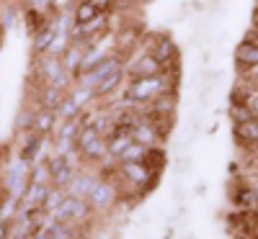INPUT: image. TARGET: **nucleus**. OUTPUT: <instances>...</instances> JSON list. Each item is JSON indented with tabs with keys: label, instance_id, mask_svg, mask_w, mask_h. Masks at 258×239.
I'll return each mask as SVG.
<instances>
[{
	"label": "nucleus",
	"instance_id": "nucleus-1",
	"mask_svg": "<svg viewBox=\"0 0 258 239\" xmlns=\"http://www.w3.org/2000/svg\"><path fill=\"white\" fill-rule=\"evenodd\" d=\"M173 72H178V70L158 72V75H145V77H129L121 103L140 105V103L155 100L158 95H163V93H168V90H176V88H173Z\"/></svg>",
	"mask_w": 258,
	"mask_h": 239
},
{
	"label": "nucleus",
	"instance_id": "nucleus-2",
	"mask_svg": "<svg viewBox=\"0 0 258 239\" xmlns=\"http://www.w3.org/2000/svg\"><path fill=\"white\" fill-rule=\"evenodd\" d=\"M126 67V59L119 54V52H114L111 57H106L101 64H96V67L91 70V72H85V75H80L75 82H80V85H85V88H91V90H96L98 85L109 77L111 72H116V70H124Z\"/></svg>",
	"mask_w": 258,
	"mask_h": 239
},
{
	"label": "nucleus",
	"instance_id": "nucleus-3",
	"mask_svg": "<svg viewBox=\"0 0 258 239\" xmlns=\"http://www.w3.org/2000/svg\"><path fill=\"white\" fill-rule=\"evenodd\" d=\"M88 203H91L93 213H109L119 203V190H116L114 180L111 178H98L96 188L88 195Z\"/></svg>",
	"mask_w": 258,
	"mask_h": 239
},
{
	"label": "nucleus",
	"instance_id": "nucleus-4",
	"mask_svg": "<svg viewBox=\"0 0 258 239\" xmlns=\"http://www.w3.org/2000/svg\"><path fill=\"white\" fill-rule=\"evenodd\" d=\"M91 213H93V208L85 198H73V195H68V198L62 201V206L57 211H52L49 216L59 224H80V221L88 219Z\"/></svg>",
	"mask_w": 258,
	"mask_h": 239
},
{
	"label": "nucleus",
	"instance_id": "nucleus-5",
	"mask_svg": "<svg viewBox=\"0 0 258 239\" xmlns=\"http://www.w3.org/2000/svg\"><path fill=\"white\" fill-rule=\"evenodd\" d=\"M153 57L155 62L160 64V70L163 72H170V70H178V44L170 36H160L155 39V44H153Z\"/></svg>",
	"mask_w": 258,
	"mask_h": 239
},
{
	"label": "nucleus",
	"instance_id": "nucleus-6",
	"mask_svg": "<svg viewBox=\"0 0 258 239\" xmlns=\"http://www.w3.org/2000/svg\"><path fill=\"white\" fill-rule=\"evenodd\" d=\"M29 175H31V162H26V160H16V162H11V167H8V195H13V198H21V195L26 193V188H29Z\"/></svg>",
	"mask_w": 258,
	"mask_h": 239
},
{
	"label": "nucleus",
	"instance_id": "nucleus-7",
	"mask_svg": "<svg viewBox=\"0 0 258 239\" xmlns=\"http://www.w3.org/2000/svg\"><path fill=\"white\" fill-rule=\"evenodd\" d=\"M64 72L62 67V57H52V54H44V57H36V80L41 85H54Z\"/></svg>",
	"mask_w": 258,
	"mask_h": 239
},
{
	"label": "nucleus",
	"instance_id": "nucleus-8",
	"mask_svg": "<svg viewBox=\"0 0 258 239\" xmlns=\"http://www.w3.org/2000/svg\"><path fill=\"white\" fill-rule=\"evenodd\" d=\"M232 57H235V64H238L243 72H248V70L258 67V44H255V41L243 39V41H238Z\"/></svg>",
	"mask_w": 258,
	"mask_h": 239
},
{
	"label": "nucleus",
	"instance_id": "nucleus-9",
	"mask_svg": "<svg viewBox=\"0 0 258 239\" xmlns=\"http://www.w3.org/2000/svg\"><path fill=\"white\" fill-rule=\"evenodd\" d=\"M132 139L137 142V144H145L147 149H153V147H160V134H158V129H155V124L150 121V118H140L137 121V126L132 129Z\"/></svg>",
	"mask_w": 258,
	"mask_h": 239
},
{
	"label": "nucleus",
	"instance_id": "nucleus-10",
	"mask_svg": "<svg viewBox=\"0 0 258 239\" xmlns=\"http://www.w3.org/2000/svg\"><path fill=\"white\" fill-rule=\"evenodd\" d=\"M158 72H163V70H160V64L155 62L153 52H142L135 62H129V67H126L129 77H145V75H158Z\"/></svg>",
	"mask_w": 258,
	"mask_h": 239
},
{
	"label": "nucleus",
	"instance_id": "nucleus-11",
	"mask_svg": "<svg viewBox=\"0 0 258 239\" xmlns=\"http://www.w3.org/2000/svg\"><path fill=\"white\" fill-rule=\"evenodd\" d=\"M96 183H98V178L91 175V172H75V178L70 180V185L64 190H68V195H73V198H85L88 201V195L96 188Z\"/></svg>",
	"mask_w": 258,
	"mask_h": 239
},
{
	"label": "nucleus",
	"instance_id": "nucleus-12",
	"mask_svg": "<svg viewBox=\"0 0 258 239\" xmlns=\"http://www.w3.org/2000/svg\"><path fill=\"white\" fill-rule=\"evenodd\" d=\"M47 190H49V185H36V183H29L26 193L18 198V206H21V211H24V213H31V211L41 208V203H44V195H47Z\"/></svg>",
	"mask_w": 258,
	"mask_h": 239
},
{
	"label": "nucleus",
	"instance_id": "nucleus-13",
	"mask_svg": "<svg viewBox=\"0 0 258 239\" xmlns=\"http://www.w3.org/2000/svg\"><path fill=\"white\" fill-rule=\"evenodd\" d=\"M119 172L129 180V185H147L153 180V172L145 167V162H119Z\"/></svg>",
	"mask_w": 258,
	"mask_h": 239
},
{
	"label": "nucleus",
	"instance_id": "nucleus-14",
	"mask_svg": "<svg viewBox=\"0 0 258 239\" xmlns=\"http://www.w3.org/2000/svg\"><path fill=\"white\" fill-rule=\"evenodd\" d=\"M85 52H88V47H85L83 41H73V44L68 47V52L62 54V67L68 70L75 80H78V72H80V64H83Z\"/></svg>",
	"mask_w": 258,
	"mask_h": 239
},
{
	"label": "nucleus",
	"instance_id": "nucleus-15",
	"mask_svg": "<svg viewBox=\"0 0 258 239\" xmlns=\"http://www.w3.org/2000/svg\"><path fill=\"white\" fill-rule=\"evenodd\" d=\"M232 137H235V142L243 144V147L258 149V118L245 121V124H235L232 126Z\"/></svg>",
	"mask_w": 258,
	"mask_h": 239
},
{
	"label": "nucleus",
	"instance_id": "nucleus-16",
	"mask_svg": "<svg viewBox=\"0 0 258 239\" xmlns=\"http://www.w3.org/2000/svg\"><path fill=\"white\" fill-rule=\"evenodd\" d=\"M54 24H52V18H49V24L44 26V29H41L39 34H34L31 39V54L34 57H44L47 52H49V47H52V41H54Z\"/></svg>",
	"mask_w": 258,
	"mask_h": 239
},
{
	"label": "nucleus",
	"instance_id": "nucleus-17",
	"mask_svg": "<svg viewBox=\"0 0 258 239\" xmlns=\"http://www.w3.org/2000/svg\"><path fill=\"white\" fill-rule=\"evenodd\" d=\"M64 90H59V88H54V85H41V90H39V105L41 108H47V111H59V105H62V100H64Z\"/></svg>",
	"mask_w": 258,
	"mask_h": 239
},
{
	"label": "nucleus",
	"instance_id": "nucleus-18",
	"mask_svg": "<svg viewBox=\"0 0 258 239\" xmlns=\"http://www.w3.org/2000/svg\"><path fill=\"white\" fill-rule=\"evenodd\" d=\"M124 77H126V67L124 70H116V72H111L109 77H106L98 88L93 90V95H96V100H103V98H109V95H114L119 88H121V82H124Z\"/></svg>",
	"mask_w": 258,
	"mask_h": 239
},
{
	"label": "nucleus",
	"instance_id": "nucleus-19",
	"mask_svg": "<svg viewBox=\"0 0 258 239\" xmlns=\"http://www.w3.org/2000/svg\"><path fill=\"white\" fill-rule=\"evenodd\" d=\"M41 144H44V137H39L36 132H26V134H24V147H21L18 157L34 165V162L39 160V149H41Z\"/></svg>",
	"mask_w": 258,
	"mask_h": 239
},
{
	"label": "nucleus",
	"instance_id": "nucleus-20",
	"mask_svg": "<svg viewBox=\"0 0 258 239\" xmlns=\"http://www.w3.org/2000/svg\"><path fill=\"white\" fill-rule=\"evenodd\" d=\"M57 121H59L57 111H47V108H39V111H36V121H34V132H36L39 137H44V139H47V137L54 132Z\"/></svg>",
	"mask_w": 258,
	"mask_h": 239
},
{
	"label": "nucleus",
	"instance_id": "nucleus-21",
	"mask_svg": "<svg viewBox=\"0 0 258 239\" xmlns=\"http://www.w3.org/2000/svg\"><path fill=\"white\" fill-rule=\"evenodd\" d=\"M24 18H26V31H29L31 36H34V34H39L41 29H44V26L49 24L47 11H41V8H26Z\"/></svg>",
	"mask_w": 258,
	"mask_h": 239
},
{
	"label": "nucleus",
	"instance_id": "nucleus-22",
	"mask_svg": "<svg viewBox=\"0 0 258 239\" xmlns=\"http://www.w3.org/2000/svg\"><path fill=\"white\" fill-rule=\"evenodd\" d=\"M101 11L93 6V0H78L75 8H73V21L75 24H88V21H93Z\"/></svg>",
	"mask_w": 258,
	"mask_h": 239
},
{
	"label": "nucleus",
	"instance_id": "nucleus-23",
	"mask_svg": "<svg viewBox=\"0 0 258 239\" xmlns=\"http://www.w3.org/2000/svg\"><path fill=\"white\" fill-rule=\"evenodd\" d=\"M64 198H68V190H64V188H57V185H49V190H47V195H44V203H41V208H44L47 213H52V211H57V208L62 206Z\"/></svg>",
	"mask_w": 258,
	"mask_h": 239
},
{
	"label": "nucleus",
	"instance_id": "nucleus-24",
	"mask_svg": "<svg viewBox=\"0 0 258 239\" xmlns=\"http://www.w3.org/2000/svg\"><path fill=\"white\" fill-rule=\"evenodd\" d=\"M227 116H230L232 124H245V121H253V118H255V113L250 111L248 103H230Z\"/></svg>",
	"mask_w": 258,
	"mask_h": 239
},
{
	"label": "nucleus",
	"instance_id": "nucleus-25",
	"mask_svg": "<svg viewBox=\"0 0 258 239\" xmlns=\"http://www.w3.org/2000/svg\"><path fill=\"white\" fill-rule=\"evenodd\" d=\"M34 121H36V111H31L29 105H24L18 111V116H16V129L21 134H26V132H34Z\"/></svg>",
	"mask_w": 258,
	"mask_h": 239
},
{
	"label": "nucleus",
	"instance_id": "nucleus-26",
	"mask_svg": "<svg viewBox=\"0 0 258 239\" xmlns=\"http://www.w3.org/2000/svg\"><path fill=\"white\" fill-rule=\"evenodd\" d=\"M145 155H147V147L132 142V144H129V147L121 152V155H119V162H142Z\"/></svg>",
	"mask_w": 258,
	"mask_h": 239
},
{
	"label": "nucleus",
	"instance_id": "nucleus-27",
	"mask_svg": "<svg viewBox=\"0 0 258 239\" xmlns=\"http://www.w3.org/2000/svg\"><path fill=\"white\" fill-rule=\"evenodd\" d=\"M21 206H18V198H13V195H6L3 201H0V221H13L18 216Z\"/></svg>",
	"mask_w": 258,
	"mask_h": 239
},
{
	"label": "nucleus",
	"instance_id": "nucleus-28",
	"mask_svg": "<svg viewBox=\"0 0 258 239\" xmlns=\"http://www.w3.org/2000/svg\"><path fill=\"white\" fill-rule=\"evenodd\" d=\"M80 111H83V108H80L70 95H64V100H62V105H59L57 116H59V121H70V118H78V116H80Z\"/></svg>",
	"mask_w": 258,
	"mask_h": 239
},
{
	"label": "nucleus",
	"instance_id": "nucleus-29",
	"mask_svg": "<svg viewBox=\"0 0 258 239\" xmlns=\"http://www.w3.org/2000/svg\"><path fill=\"white\" fill-rule=\"evenodd\" d=\"M245 103L250 105V111H253V113H255V118H258V88H250V93H248Z\"/></svg>",
	"mask_w": 258,
	"mask_h": 239
},
{
	"label": "nucleus",
	"instance_id": "nucleus-30",
	"mask_svg": "<svg viewBox=\"0 0 258 239\" xmlns=\"http://www.w3.org/2000/svg\"><path fill=\"white\" fill-rule=\"evenodd\" d=\"M13 234V221H0V239H11Z\"/></svg>",
	"mask_w": 258,
	"mask_h": 239
},
{
	"label": "nucleus",
	"instance_id": "nucleus-31",
	"mask_svg": "<svg viewBox=\"0 0 258 239\" xmlns=\"http://www.w3.org/2000/svg\"><path fill=\"white\" fill-rule=\"evenodd\" d=\"M188 165H191V160H188V157L178 160V162H176V172H178V175H186V172H188Z\"/></svg>",
	"mask_w": 258,
	"mask_h": 239
},
{
	"label": "nucleus",
	"instance_id": "nucleus-32",
	"mask_svg": "<svg viewBox=\"0 0 258 239\" xmlns=\"http://www.w3.org/2000/svg\"><path fill=\"white\" fill-rule=\"evenodd\" d=\"M173 201H176L178 206H183V188H181V185L173 188Z\"/></svg>",
	"mask_w": 258,
	"mask_h": 239
},
{
	"label": "nucleus",
	"instance_id": "nucleus-33",
	"mask_svg": "<svg viewBox=\"0 0 258 239\" xmlns=\"http://www.w3.org/2000/svg\"><path fill=\"white\" fill-rule=\"evenodd\" d=\"M6 13H8V11H6V6H3V3H0V26H3V24H6Z\"/></svg>",
	"mask_w": 258,
	"mask_h": 239
},
{
	"label": "nucleus",
	"instance_id": "nucleus-34",
	"mask_svg": "<svg viewBox=\"0 0 258 239\" xmlns=\"http://www.w3.org/2000/svg\"><path fill=\"white\" fill-rule=\"evenodd\" d=\"M26 8H41V0H26Z\"/></svg>",
	"mask_w": 258,
	"mask_h": 239
},
{
	"label": "nucleus",
	"instance_id": "nucleus-35",
	"mask_svg": "<svg viewBox=\"0 0 258 239\" xmlns=\"http://www.w3.org/2000/svg\"><path fill=\"white\" fill-rule=\"evenodd\" d=\"M250 188H253V190H255V193H258V175H255V178H253V180H250Z\"/></svg>",
	"mask_w": 258,
	"mask_h": 239
},
{
	"label": "nucleus",
	"instance_id": "nucleus-36",
	"mask_svg": "<svg viewBox=\"0 0 258 239\" xmlns=\"http://www.w3.org/2000/svg\"><path fill=\"white\" fill-rule=\"evenodd\" d=\"M253 26H258V8H255V13H253Z\"/></svg>",
	"mask_w": 258,
	"mask_h": 239
}]
</instances>
